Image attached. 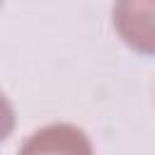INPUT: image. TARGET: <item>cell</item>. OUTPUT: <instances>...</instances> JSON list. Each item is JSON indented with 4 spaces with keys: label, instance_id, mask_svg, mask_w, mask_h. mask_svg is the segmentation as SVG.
Wrapping results in <instances>:
<instances>
[{
    "label": "cell",
    "instance_id": "cell-3",
    "mask_svg": "<svg viewBox=\"0 0 155 155\" xmlns=\"http://www.w3.org/2000/svg\"><path fill=\"white\" fill-rule=\"evenodd\" d=\"M12 128H15V109L7 94L0 90V140H5Z\"/></svg>",
    "mask_w": 155,
    "mask_h": 155
},
{
    "label": "cell",
    "instance_id": "cell-2",
    "mask_svg": "<svg viewBox=\"0 0 155 155\" xmlns=\"http://www.w3.org/2000/svg\"><path fill=\"white\" fill-rule=\"evenodd\" d=\"M111 15L114 27L131 46L155 53V0H119Z\"/></svg>",
    "mask_w": 155,
    "mask_h": 155
},
{
    "label": "cell",
    "instance_id": "cell-1",
    "mask_svg": "<svg viewBox=\"0 0 155 155\" xmlns=\"http://www.w3.org/2000/svg\"><path fill=\"white\" fill-rule=\"evenodd\" d=\"M17 155H94L90 136L68 121L46 124L27 136Z\"/></svg>",
    "mask_w": 155,
    "mask_h": 155
}]
</instances>
